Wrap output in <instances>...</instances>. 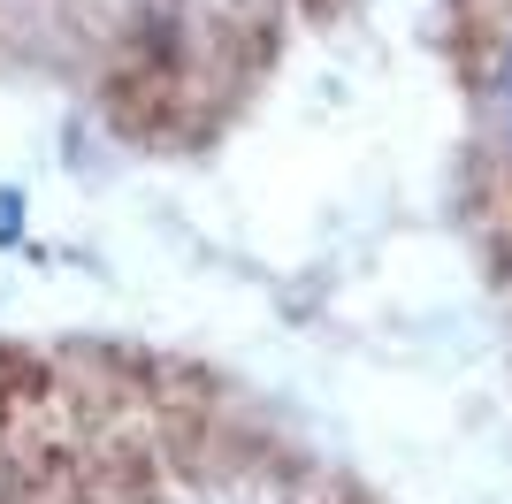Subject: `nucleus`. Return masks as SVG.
<instances>
[{
    "label": "nucleus",
    "instance_id": "f03ea898",
    "mask_svg": "<svg viewBox=\"0 0 512 504\" xmlns=\"http://www.w3.org/2000/svg\"><path fill=\"white\" fill-rule=\"evenodd\" d=\"M467 115L482 176L512 199V0H474L467 16Z\"/></svg>",
    "mask_w": 512,
    "mask_h": 504
},
{
    "label": "nucleus",
    "instance_id": "f257e3e1",
    "mask_svg": "<svg viewBox=\"0 0 512 504\" xmlns=\"http://www.w3.org/2000/svg\"><path fill=\"white\" fill-rule=\"evenodd\" d=\"M329 0H0V84L62 92L123 146L230 138Z\"/></svg>",
    "mask_w": 512,
    "mask_h": 504
}]
</instances>
